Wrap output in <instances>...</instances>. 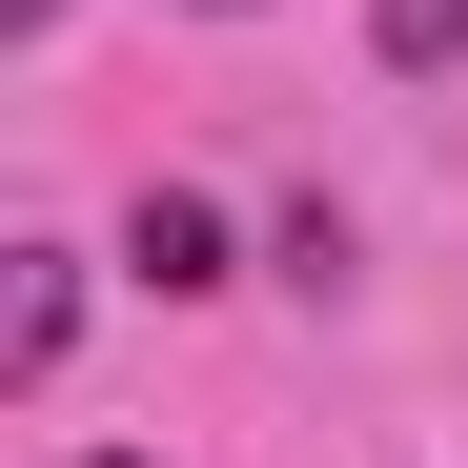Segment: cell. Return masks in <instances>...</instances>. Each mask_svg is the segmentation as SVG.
<instances>
[{
  "mask_svg": "<svg viewBox=\"0 0 468 468\" xmlns=\"http://www.w3.org/2000/svg\"><path fill=\"white\" fill-rule=\"evenodd\" d=\"M122 265L164 285V305H204V285H224V204H184V184H143V204H122Z\"/></svg>",
  "mask_w": 468,
  "mask_h": 468,
  "instance_id": "cell-1",
  "label": "cell"
},
{
  "mask_svg": "<svg viewBox=\"0 0 468 468\" xmlns=\"http://www.w3.org/2000/svg\"><path fill=\"white\" fill-rule=\"evenodd\" d=\"M61 346H82V265H61V245H21V285H0V387H41Z\"/></svg>",
  "mask_w": 468,
  "mask_h": 468,
  "instance_id": "cell-2",
  "label": "cell"
},
{
  "mask_svg": "<svg viewBox=\"0 0 468 468\" xmlns=\"http://www.w3.org/2000/svg\"><path fill=\"white\" fill-rule=\"evenodd\" d=\"M367 41L408 61V82H448V61H468V0H367Z\"/></svg>",
  "mask_w": 468,
  "mask_h": 468,
  "instance_id": "cell-3",
  "label": "cell"
},
{
  "mask_svg": "<svg viewBox=\"0 0 468 468\" xmlns=\"http://www.w3.org/2000/svg\"><path fill=\"white\" fill-rule=\"evenodd\" d=\"M41 21H61V0H0V41H41Z\"/></svg>",
  "mask_w": 468,
  "mask_h": 468,
  "instance_id": "cell-4",
  "label": "cell"
},
{
  "mask_svg": "<svg viewBox=\"0 0 468 468\" xmlns=\"http://www.w3.org/2000/svg\"><path fill=\"white\" fill-rule=\"evenodd\" d=\"M82 468H143V448H82Z\"/></svg>",
  "mask_w": 468,
  "mask_h": 468,
  "instance_id": "cell-5",
  "label": "cell"
},
{
  "mask_svg": "<svg viewBox=\"0 0 468 468\" xmlns=\"http://www.w3.org/2000/svg\"><path fill=\"white\" fill-rule=\"evenodd\" d=\"M224 21H245V0H224Z\"/></svg>",
  "mask_w": 468,
  "mask_h": 468,
  "instance_id": "cell-6",
  "label": "cell"
}]
</instances>
